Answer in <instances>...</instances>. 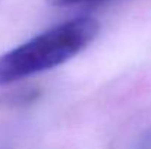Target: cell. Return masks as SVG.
<instances>
[{"label": "cell", "instance_id": "obj_1", "mask_svg": "<svg viewBox=\"0 0 151 149\" xmlns=\"http://www.w3.org/2000/svg\"><path fill=\"white\" fill-rule=\"evenodd\" d=\"M100 31L90 16L75 18L32 37L0 57V86L57 67L87 48Z\"/></svg>", "mask_w": 151, "mask_h": 149}, {"label": "cell", "instance_id": "obj_2", "mask_svg": "<svg viewBox=\"0 0 151 149\" xmlns=\"http://www.w3.org/2000/svg\"><path fill=\"white\" fill-rule=\"evenodd\" d=\"M56 6H73V4H82V3H97L106 0H51Z\"/></svg>", "mask_w": 151, "mask_h": 149}]
</instances>
